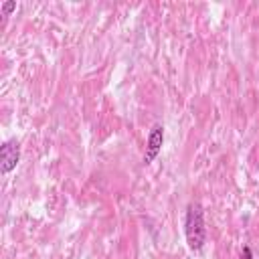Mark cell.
Wrapping results in <instances>:
<instances>
[{"label":"cell","instance_id":"obj_5","mask_svg":"<svg viewBox=\"0 0 259 259\" xmlns=\"http://www.w3.org/2000/svg\"><path fill=\"white\" fill-rule=\"evenodd\" d=\"M239 259H253V251H251V247H243V251H241V255H239Z\"/></svg>","mask_w":259,"mask_h":259},{"label":"cell","instance_id":"obj_2","mask_svg":"<svg viewBox=\"0 0 259 259\" xmlns=\"http://www.w3.org/2000/svg\"><path fill=\"white\" fill-rule=\"evenodd\" d=\"M20 160V146L16 140H6L0 146V172L10 174Z\"/></svg>","mask_w":259,"mask_h":259},{"label":"cell","instance_id":"obj_1","mask_svg":"<svg viewBox=\"0 0 259 259\" xmlns=\"http://www.w3.org/2000/svg\"><path fill=\"white\" fill-rule=\"evenodd\" d=\"M184 235L190 251H200L206 243V229H204V212L198 202H190L184 217Z\"/></svg>","mask_w":259,"mask_h":259},{"label":"cell","instance_id":"obj_3","mask_svg":"<svg viewBox=\"0 0 259 259\" xmlns=\"http://www.w3.org/2000/svg\"><path fill=\"white\" fill-rule=\"evenodd\" d=\"M162 144H164V127L160 123H156L148 134L146 152H144V164H152L158 158V154L162 150Z\"/></svg>","mask_w":259,"mask_h":259},{"label":"cell","instance_id":"obj_4","mask_svg":"<svg viewBox=\"0 0 259 259\" xmlns=\"http://www.w3.org/2000/svg\"><path fill=\"white\" fill-rule=\"evenodd\" d=\"M12 10H16V2H4V4H2V14H4V16H8Z\"/></svg>","mask_w":259,"mask_h":259}]
</instances>
